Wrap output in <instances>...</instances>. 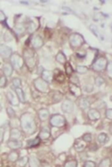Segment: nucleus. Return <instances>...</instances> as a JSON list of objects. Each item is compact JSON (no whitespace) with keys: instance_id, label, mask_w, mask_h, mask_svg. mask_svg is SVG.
<instances>
[{"instance_id":"23","label":"nucleus","mask_w":112,"mask_h":167,"mask_svg":"<svg viewBox=\"0 0 112 167\" xmlns=\"http://www.w3.org/2000/svg\"><path fill=\"white\" fill-rule=\"evenodd\" d=\"M29 165L30 167H40V161L36 156H30L29 158Z\"/></svg>"},{"instance_id":"42","label":"nucleus","mask_w":112,"mask_h":167,"mask_svg":"<svg viewBox=\"0 0 112 167\" xmlns=\"http://www.w3.org/2000/svg\"><path fill=\"white\" fill-rule=\"evenodd\" d=\"M6 111H7V114H8V116L10 118H13V117L16 116V113H15V110L13 109V108L8 107V108L6 109Z\"/></svg>"},{"instance_id":"9","label":"nucleus","mask_w":112,"mask_h":167,"mask_svg":"<svg viewBox=\"0 0 112 167\" xmlns=\"http://www.w3.org/2000/svg\"><path fill=\"white\" fill-rule=\"evenodd\" d=\"M61 109L66 113H71L74 110V103L71 100H64L61 104Z\"/></svg>"},{"instance_id":"41","label":"nucleus","mask_w":112,"mask_h":167,"mask_svg":"<svg viewBox=\"0 0 112 167\" xmlns=\"http://www.w3.org/2000/svg\"><path fill=\"white\" fill-rule=\"evenodd\" d=\"M103 83H104V80L101 77V76H97V77L95 78V85L97 87H101L103 85Z\"/></svg>"},{"instance_id":"21","label":"nucleus","mask_w":112,"mask_h":167,"mask_svg":"<svg viewBox=\"0 0 112 167\" xmlns=\"http://www.w3.org/2000/svg\"><path fill=\"white\" fill-rule=\"evenodd\" d=\"M24 61H25L26 65L28 66V68H29L30 70H33V69H34V67H36L37 64H38V60H37V58H36V56H34V57H33V58L26 59V60H24Z\"/></svg>"},{"instance_id":"2","label":"nucleus","mask_w":112,"mask_h":167,"mask_svg":"<svg viewBox=\"0 0 112 167\" xmlns=\"http://www.w3.org/2000/svg\"><path fill=\"white\" fill-rule=\"evenodd\" d=\"M49 123L52 127L55 128H61L66 124V118L62 114H53L51 115L50 119H49Z\"/></svg>"},{"instance_id":"3","label":"nucleus","mask_w":112,"mask_h":167,"mask_svg":"<svg viewBox=\"0 0 112 167\" xmlns=\"http://www.w3.org/2000/svg\"><path fill=\"white\" fill-rule=\"evenodd\" d=\"M69 43L71 45L72 48H80L85 43V39L81 36V35L78 33H74L72 34L69 38Z\"/></svg>"},{"instance_id":"8","label":"nucleus","mask_w":112,"mask_h":167,"mask_svg":"<svg viewBox=\"0 0 112 167\" xmlns=\"http://www.w3.org/2000/svg\"><path fill=\"white\" fill-rule=\"evenodd\" d=\"M0 54H1V57L3 59H11V57L13 56V50L8 45L1 44V46H0Z\"/></svg>"},{"instance_id":"1","label":"nucleus","mask_w":112,"mask_h":167,"mask_svg":"<svg viewBox=\"0 0 112 167\" xmlns=\"http://www.w3.org/2000/svg\"><path fill=\"white\" fill-rule=\"evenodd\" d=\"M20 126H21L22 131L27 135H33L37 132L36 119L29 113H23L20 116Z\"/></svg>"},{"instance_id":"18","label":"nucleus","mask_w":112,"mask_h":167,"mask_svg":"<svg viewBox=\"0 0 112 167\" xmlns=\"http://www.w3.org/2000/svg\"><path fill=\"white\" fill-rule=\"evenodd\" d=\"M7 146L12 150H17L19 148H21L22 143L18 140H16V139H10L8 143H7Z\"/></svg>"},{"instance_id":"22","label":"nucleus","mask_w":112,"mask_h":167,"mask_svg":"<svg viewBox=\"0 0 112 167\" xmlns=\"http://www.w3.org/2000/svg\"><path fill=\"white\" fill-rule=\"evenodd\" d=\"M19 153L16 150H13L12 152L9 153L8 155V159L12 162H17V161L19 159Z\"/></svg>"},{"instance_id":"30","label":"nucleus","mask_w":112,"mask_h":167,"mask_svg":"<svg viewBox=\"0 0 112 167\" xmlns=\"http://www.w3.org/2000/svg\"><path fill=\"white\" fill-rule=\"evenodd\" d=\"M26 31V27L21 24V23H17L16 26H15V33L17 34V35H23Z\"/></svg>"},{"instance_id":"49","label":"nucleus","mask_w":112,"mask_h":167,"mask_svg":"<svg viewBox=\"0 0 112 167\" xmlns=\"http://www.w3.org/2000/svg\"><path fill=\"white\" fill-rule=\"evenodd\" d=\"M3 139H4V128L1 127V130H0V141H1V143L3 142Z\"/></svg>"},{"instance_id":"10","label":"nucleus","mask_w":112,"mask_h":167,"mask_svg":"<svg viewBox=\"0 0 112 167\" xmlns=\"http://www.w3.org/2000/svg\"><path fill=\"white\" fill-rule=\"evenodd\" d=\"M38 137L41 139V140H47L51 137V130L49 129V127L45 126L42 127L41 130L39 131V134H38Z\"/></svg>"},{"instance_id":"31","label":"nucleus","mask_w":112,"mask_h":167,"mask_svg":"<svg viewBox=\"0 0 112 167\" xmlns=\"http://www.w3.org/2000/svg\"><path fill=\"white\" fill-rule=\"evenodd\" d=\"M28 163H29V158L28 157H22L17 161L18 167H25Z\"/></svg>"},{"instance_id":"36","label":"nucleus","mask_w":112,"mask_h":167,"mask_svg":"<svg viewBox=\"0 0 112 167\" xmlns=\"http://www.w3.org/2000/svg\"><path fill=\"white\" fill-rule=\"evenodd\" d=\"M12 83H13V87L15 88V89L21 87V80H20L19 78H15V79H13Z\"/></svg>"},{"instance_id":"50","label":"nucleus","mask_w":112,"mask_h":167,"mask_svg":"<svg viewBox=\"0 0 112 167\" xmlns=\"http://www.w3.org/2000/svg\"><path fill=\"white\" fill-rule=\"evenodd\" d=\"M85 90L86 92H91L93 90V87L91 86V85H89V86H85Z\"/></svg>"},{"instance_id":"39","label":"nucleus","mask_w":112,"mask_h":167,"mask_svg":"<svg viewBox=\"0 0 112 167\" xmlns=\"http://www.w3.org/2000/svg\"><path fill=\"white\" fill-rule=\"evenodd\" d=\"M3 39H4V40L6 41V43H9V41H12V40L13 39V35H12V34H11V32H9V31H7V32L4 34Z\"/></svg>"},{"instance_id":"7","label":"nucleus","mask_w":112,"mask_h":167,"mask_svg":"<svg viewBox=\"0 0 112 167\" xmlns=\"http://www.w3.org/2000/svg\"><path fill=\"white\" fill-rule=\"evenodd\" d=\"M31 44L34 49H40L44 44V40L40 36L36 35V36H33L31 39Z\"/></svg>"},{"instance_id":"28","label":"nucleus","mask_w":112,"mask_h":167,"mask_svg":"<svg viewBox=\"0 0 112 167\" xmlns=\"http://www.w3.org/2000/svg\"><path fill=\"white\" fill-rule=\"evenodd\" d=\"M54 74H55V80L57 81L58 83H63L64 82L65 76H64V74L62 73L61 71L56 70V72H54Z\"/></svg>"},{"instance_id":"19","label":"nucleus","mask_w":112,"mask_h":167,"mask_svg":"<svg viewBox=\"0 0 112 167\" xmlns=\"http://www.w3.org/2000/svg\"><path fill=\"white\" fill-rule=\"evenodd\" d=\"M22 136V132L19 129L16 128H13L10 131V137L11 139H16V140H18V139Z\"/></svg>"},{"instance_id":"37","label":"nucleus","mask_w":112,"mask_h":167,"mask_svg":"<svg viewBox=\"0 0 112 167\" xmlns=\"http://www.w3.org/2000/svg\"><path fill=\"white\" fill-rule=\"evenodd\" d=\"M65 71H66V74H67L68 76H72V75H73L74 69L72 68L71 65H70L69 62H66V65H65Z\"/></svg>"},{"instance_id":"48","label":"nucleus","mask_w":112,"mask_h":167,"mask_svg":"<svg viewBox=\"0 0 112 167\" xmlns=\"http://www.w3.org/2000/svg\"><path fill=\"white\" fill-rule=\"evenodd\" d=\"M0 20H1V22L3 23V22H5L6 20H7V17L5 16V13L1 11L0 12Z\"/></svg>"},{"instance_id":"52","label":"nucleus","mask_w":112,"mask_h":167,"mask_svg":"<svg viewBox=\"0 0 112 167\" xmlns=\"http://www.w3.org/2000/svg\"><path fill=\"white\" fill-rule=\"evenodd\" d=\"M110 100H111V102H112V96L110 97Z\"/></svg>"},{"instance_id":"6","label":"nucleus","mask_w":112,"mask_h":167,"mask_svg":"<svg viewBox=\"0 0 112 167\" xmlns=\"http://www.w3.org/2000/svg\"><path fill=\"white\" fill-rule=\"evenodd\" d=\"M24 58L21 57L20 55H18L17 53L13 54V56L11 57V65H13V68L16 69H20L23 65H24Z\"/></svg>"},{"instance_id":"27","label":"nucleus","mask_w":112,"mask_h":167,"mask_svg":"<svg viewBox=\"0 0 112 167\" xmlns=\"http://www.w3.org/2000/svg\"><path fill=\"white\" fill-rule=\"evenodd\" d=\"M70 90H71V92L77 97L81 96V90L80 87L73 85V84H70Z\"/></svg>"},{"instance_id":"47","label":"nucleus","mask_w":112,"mask_h":167,"mask_svg":"<svg viewBox=\"0 0 112 167\" xmlns=\"http://www.w3.org/2000/svg\"><path fill=\"white\" fill-rule=\"evenodd\" d=\"M90 29L92 30V32L96 35L97 37H100V36H101L100 33H99V31L97 30V27H96L95 25H91V26H90Z\"/></svg>"},{"instance_id":"16","label":"nucleus","mask_w":112,"mask_h":167,"mask_svg":"<svg viewBox=\"0 0 112 167\" xmlns=\"http://www.w3.org/2000/svg\"><path fill=\"white\" fill-rule=\"evenodd\" d=\"M38 115L39 119L41 121H45L47 119H50V117H51L50 113H49V110L47 109H38Z\"/></svg>"},{"instance_id":"15","label":"nucleus","mask_w":112,"mask_h":167,"mask_svg":"<svg viewBox=\"0 0 112 167\" xmlns=\"http://www.w3.org/2000/svg\"><path fill=\"white\" fill-rule=\"evenodd\" d=\"M90 105H91V102L87 97H81V98H80L78 101V106L80 107V109H81L83 110L89 109Z\"/></svg>"},{"instance_id":"14","label":"nucleus","mask_w":112,"mask_h":167,"mask_svg":"<svg viewBox=\"0 0 112 167\" xmlns=\"http://www.w3.org/2000/svg\"><path fill=\"white\" fill-rule=\"evenodd\" d=\"M41 78L48 84H50L55 79V74L51 70H43L42 73H41Z\"/></svg>"},{"instance_id":"45","label":"nucleus","mask_w":112,"mask_h":167,"mask_svg":"<svg viewBox=\"0 0 112 167\" xmlns=\"http://www.w3.org/2000/svg\"><path fill=\"white\" fill-rule=\"evenodd\" d=\"M104 115L109 120H112V109H107L106 110V113H104Z\"/></svg>"},{"instance_id":"38","label":"nucleus","mask_w":112,"mask_h":167,"mask_svg":"<svg viewBox=\"0 0 112 167\" xmlns=\"http://www.w3.org/2000/svg\"><path fill=\"white\" fill-rule=\"evenodd\" d=\"M7 84H8V80H7V77L3 74L1 75V77H0V87H1V88L5 87L7 86Z\"/></svg>"},{"instance_id":"29","label":"nucleus","mask_w":112,"mask_h":167,"mask_svg":"<svg viewBox=\"0 0 112 167\" xmlns=\"http://www.w3.org/2000/svg\"><path fill=\"white\" fill-rule=\"evenodd\" d=\"M15 90H16V94L17 95V97H18V99L20 100V102L25 103L26 102V98H25V93L23 91V89L18 87V88H16Z\"/></svg>"},{"instance_id":"40","label":"nucleus","mask_w":112,"mask_h":167,"mask_svg":"<svg viewBox=\"0 0 112 167\" xmlns=\"http://www.w3.org/2000/svg\"><path fill=\"white\" fill-rule=\"evenodd\" d=\"M70 82H71V84H73V85H76V86L80 85V80L78 78V76H76V75L70 76Z\"/></svg>"},{"instance_id":"17","label":"nucleus","mask_w":112,"mask_h":167,"mask_svg":"<svg viewBox=\"0 0 112 167\" xmlns=\"http://www.w3.org/2000/svg\"><path fill=\"white\" fill-rule=\"evenodd\" d=\"M51 99H52V102L54 104L59 103L63 99V94L60 91H58V90H54L53 92H51Z\"/></svg>"},{"instance_id":"5","label":"nucleus","mask_w":112,"mask_h":167,"mask_svg":"<svg viewBox=\"0 0 112 167\" xmlns=\"http://www.w3.org/2000/svg\"><path fill=\"white\" fill-rule=\"evenodd\" d=\"M107 64H108V61L107 58L104 57H99L98 58L92 65V67L95 71H98V72H101V71H103L104 69L107 68Z\"/></svg>"},{"instance_id":"24","label":"nucleus","mask_w":112,"mask_h":167,"mask_svg":"<svg viewBox=\"0 0 112 167\" xmlns=\"http://www.w3.org/2000/svg\"><path fill=\"white\" fill-rule=\"evenodd\" d=\"M108 140H109V136L106 133H101L97 136V141L100 144H104V143H107Z\"/></svg>"},{"instance_id":"4","label":"nucleus","mask_w":112,"mask_h":167,"mask_svg":"<svg viewBox=\"0 0 112 167\" xmlns=\"http://www.w3.org/2000/svg\"><path fill=\"white\" fill-rule=\"evenodd\" d=\"M34 86L38 91L42 92V93H47L50 90V86L47 82H45L42 78H38L34 81Z\"/></svg>"},{"instance_id":"26","label":"nucleus","mask_w":112,"mask_h":167,"mask_svg":"<svg viewBox=\"0 0 112 167\" xmlns=\"http://www.w3.org/2000/svg\"><path fill=\"white\" fill-rule=\"evenodd\" d=\"M56 60L60 65H66V56L63 52H59L56 56Z\"/></svg>"},{"instance_id":"51","label":"nucleus","mask_w":112,"mask_h":167,"mask_svg":"<svg viewBox=\"0 0 112 167\" xmlns=\"http://www.w3.org/2000/svg\"><path fill=\"white\" fill-rule=\"evenodd\" d=\"M108 131H109V134H110V135H112V122H111V123H110V125H109Z\"/></svg>"},{"instance_id":"46","label":"nucleus","mask_w":112,"mask_h":167,"mask_svg":"<svg viewBox=\"0 0 112 167\" xmlns=\"http://www.w3.org/2000/svg\"><path fill=\"white\" fill-rule=\"evenodd\" d=\"M107 71L109 76H112V61H108L107 66Z\"/></svg>"},{"instance_id":"32","label":"nucleus","mask_w":112,"mask_h":167,"mask_svg":"<svg viewBox=\"0 0 112 167\" xmlns=\"http://www.w3.org/2000/svg\"><path fill=\"white\" fill-rule=\"evenodd\" d=\"M63 167H78V161L76 159H69L65 161Z\"/></svg>"},{"instance_id":"12","label":"nucleus","mask_w":112,"mask_h":167,"mask_svg":"<svg viewBox=\"0 0 112 167\" xmlns=\"http://www.w3.org/2000/svg\"><path fill=\"white\" fill-rule=\"evenodd\" d=\"M6 96H7V100L11 103V105H13V106H18L19 105L20 100L18 99L16 94L15 95L12 91H8L6 93Z\"/></svg>"},{"instance_id":"34","label":"nucleus","mask_w":112,"mask_h":167,"mask_svg":"<svg viewBox=\"0 0 112 167\" xmlns=\"http://www.w3.org/2000/svg\"><path fill=\"white\" fill-rule=\"evenodd\" d=\"M76 71L80 74H83V73H86L88 71V68L85 65H78L76 67Z\"/></svg>"},{"instance_id":"43","label":"nucleus","mask_w":112,"mask_h":167,"mask_svg":"<svg viewBox=\"0 0 112 167\" xmlns=\"http://www.w3.org/2000/svg\"><path fill=\"white\" fill-rule=\"evenodd\" d=\"M27 29H28V31H29V33H34V31L37 30V25L32 21V22L29 23V25H28Z\"/></svg>"},{"instance_id":"44","label":"nucleus","mask_w":112,"mask_h":167,"mask_svg":"<svg viewBox=\"0 0 112 167\" xmlns=\"http://www.w3.org/2000/svg\"><path fill=\"white\" fill-rule=\"evenodd\" d=\"M82 167H97V164H96V162H94V161H86L85 163H83Z\"/></svg>"},{"instance_id":"20","label":"nucleus","mask_w":112,"mask_h":167,"mask_svg":"<svg viewBox=\"0 0 112 167\" xmlns=\"http://www.w3.org/2000/svg\"><path fill=\"white\" fill-rule=\"evenodd\" d=\"M2 71H3V74L6 76V77H10L12 76L13 72V67L11 64H8V62H6L3 65V68H2Z\"/></svg>"},{"instance_id":"11","label":"nucleus","mask_w":112,"mask_h":167,"mask_svg":"<svg viewBox=\"0 0 112 167\" xmlns=\"http://www.w3.org/2000/svg\"><path fill=\"white\" fill-rule=\"evenodd\" d=\"M86 148V142L83 140L82 138H78L76 139L75 142H74V149L77 151V152H82Z\"/></svg>"},{"instance_id":"13","label":"nucleus","mask_w":112,"mask_h":167,"mask_svg":"<svg viewBox=\"0 0 112 167\" xmlns=\"http://www.w3.org/2000/svg\"><path fill=\"white\" fill-rule=\"evenodd\" d=\"M88 118L89 120L91 121H96V120H99L101 118V114H100V111L96 109H90L87 113Z\"/></svg>"},{"instance_id":"25","label":"nucleus","mask_w":112,"mask_h":167,"mask_svg":"<svg viewBox=\"0 0 112 167\" xmlns=\"http://www.w3.org/2000/svg\"><path fill=\"white\" fill-rule=\"evenodd\" d=\"M40 140L41 139L38 136L36 138H34V139H29V140H27V146L28 147H37V146H38L40 144Z\"/></svg>"},{"instance_id":"33","label":"nucleus","mask_w":112,"mask_h":167,"mask_svg":"<svg viewBox=\"0 0 112 167\" xmlns=\"http://www.w3.org/2000/svg\"><path fill=\"white\" fill-rule=\"evenodd\" d=\"M110 166H111V161L108 158L102 159L99 164V167H110Z\"/></svg>"},{"instance_id":"35","label":"nucleus","mask_w":112,"mask_h":167,"mask_svg":"<svg viewBox=\"0 0 112 167\" xmlns=\"http://www.w3.org/2000/svg\"><path fill=\"white\" fill-rule=\"evenodd\" d=\"M81 138H82L83 140H85L86 143L91 142V141H92V139H93L92 134H90V133H85V134H83V135L81 136Z\"/></svg>"}]
</instances>
